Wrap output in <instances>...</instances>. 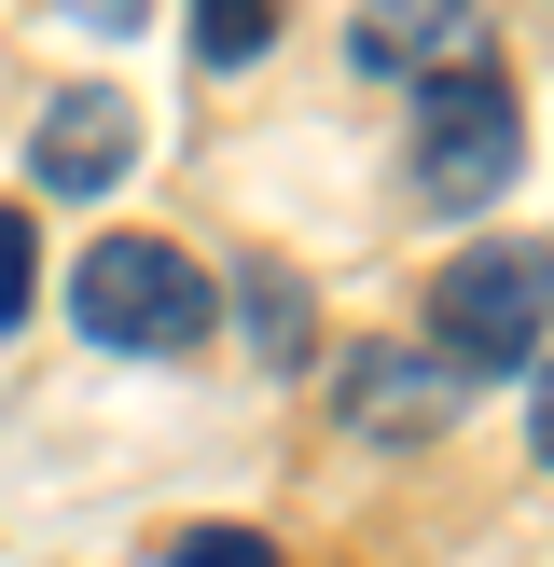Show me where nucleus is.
I'll list each match as a JSON object with an SVG mask.
<instances>
[{
  "instance_id": "nucleus-4",
  "label": "nucleus",
  "mask_w": 554,
  "mask_h": 567,
  "mask_svg": "<svg viewBox=\"0 0 554 567\" xmlns=\"http://www.w3.org/2000/svg\"><path fill=\"white\" fill-rule=\"evenodd\" d=\"M138 166V97H111V83H70V97H42V125H28V181L42 194H111Z\"/></svg>"
},
{
  "instance_id": "nucleus-12",
  "label": "nucleus",
  "mask_w": 554,
  "mask_h": 567,
  "mask_svg": "<svg viewBox=\"0 0 554 567\" xmlns=\"http://www.w3.org/2000/svg\"><path fill=\"white\" fill-rule=\"evenodd\" d=\"M70 14H83V28H138L153 0H70Z\"/></svg>"
},
{
  "instance_id": "nucleus-6",
  "label": "nucleus",
  "mask_w": 554,
  "mask_h": 567,
  "mask_svg": "<svg viewBox=\"0 0 554 567\" xmlns=\"http://www.w3.org/2000/svg\"><path fill=\"white\" fill-rule=\"evenodd\" d=\"M347 55H360V70H402V83L485 70V0H360Z\"/></svg>"
},
{
  "instance_id": "nucleus-3",
  "label": "nucleus",
  "mask_w": 554,
  "mask_h": 567,
  "mask_svg": "<svg viewBox=\"0 0 554 567\" xmlns=\"http://www.w3.org/2000/svg\"><path fill=\"white\" fill-rule=\"evenodd\" d=\"M416 194H430L443 221H471V208H499L513 194V166H526V111H513V70H443V83H416Z\"/></svg>"
},
{
  "instance_id": "nucleus-9",
  "label": "nucleus",
  "mask_w": 554,
  "mask_h": 567,
  "mask_svg": "<svg viewBox=\"0 0 554 567\" xmlns=\"http://www.w3.org/2000/svg\"><path fill=\"white\" fill-rule=\"evenodd\" d=\"M153 567H291V554H277L264 526H166V554H153Z\"/></svg>"
},
{
  "instance_id": "nucleus-11",
  "label": "nucleus",
  "mask_w": 554,
  "mask_h": 567,
  "mask_svg": "<svg viewBox=\"0 0 554 567\" xmlns=\"http://www.w3.org/2000/svg\"><path fill=\"white\" fill-rule=\"evenodd\" d=\"M526 443L554 457V360H541V388H526Z\"/></svg>"
},
{
  "instance_id": "nucleus-10",
  "label": "nucleus",
  "mask_w": 554,
  "mask_h": 567,
  "mask_svg": "<svg viewBox=\"0 0 554 567\" xmlns=\"http://www.w3.org/2000/svg\"><path fill=\"white\" fill-rule=\"evenodd\" d=\"M28 277H42V236H28V208H0V332L28 319Z\"/></svg>"
},
{
  "instance_id": "nucleus-2",
  "label": "nucleus",
  "mask_w": 554,
  "mask_h": 567,
  "mask_svg": "<svg viewBox=\"0 0 554 567\" xmlns=\"http://www.w3.org/2000/svg\"><path fill=\"white\" fill-rule=\"evenodd\" d=\"M70 332H98L111 360H181L208 332V264L166 236H98L70 264Z\"/></svg>"
},
{
  "instance_id": "nucleus-8",
  "label": "nucleus",
  "mask_w": 554,
  "mask_h": 567,
  "mask_svg": "<svg viewBox=\"0 0 554 567\" xmlns=\"http://www.w3.org/2000/svg\"><path fill=\"white\" fill-rule=\"evenodd\" d=\"M264 42H277V0H194V55L208 70H249Z\"/></svg>"
},
{
  "instance_id": "nucleus-5",
  "label": "nucleus",
  "mask_w": 554,
  "mask_h": 567,
  "mask_svg": "<svg viewBox=\"0 0 554 567\" xmlns=\"http://www.w3.org/2000/svg\"><path fill=\"white\" fill-rule=\"evenodd\" d=\"M332 402H347L360 443H430L443 415L471 402V374H458V360H430V347H360L347 374H332Z\"/></svg>"
},
{
  "instance_id": "nucleus-1",
  "label": "nucleus",
  "mask_w": 554,
  "mask_h": 567,
  "mask_svg": "<svg viewBox=\"0 0 554 567\" xmlns=\"http://www.w3.org/2000/svg\"><path fill=\"white\" fill-rule=\"evenodd\" d=\"M541 332H554V249L471 236L458 264L430 277V332H416V347L458 360V374L485 388V374H513V360H541Z\"/></svg>"
},
{
  "instance_id": "nucleus-7",
  "label": "nucleus",
  "mask_w": 554,
  "mask_h": 567,
  "mask_svg": "<svg viewBox=\"0 0 554 567\" xmlns=\"http://www.w3.org/2000/svg\"><path fill=\"white\" fill-rule=\"evenodd\" d=\"M236 319H249V360H264V374H305V360H319V291H305L277 249L236 264Z\"/></svg>"
}]
</instances>
